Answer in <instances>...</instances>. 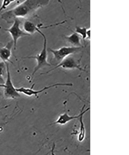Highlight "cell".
<instances>
[{"mask_svg":"<svg viewBox=\"0 0 129 155\" xmlns=\"http://www.w3.org/2000/svg\"><path fill=\"white\" fill-rule=\"evenodd\" d=\"M50 2L48 0H26L4 12L1 18L7 23H12L16 19L29 17L38 9L48 5Z\"/></svg>","mask_w":129,"mask_h":155,"instance_id":"obj_1","label":"cell"},{"mask_svg":"<svg viewBox=\"0 0 129 155\" xmlns=\"http://www.w3.org/2000/svg\"><path fill=\"white\" fill-rule=\"evenodd\" d=\"M37 32L39 33L43 37L44 44L42 50L39 54L35 56H28L25 57V59H35L37 61V65L34 68L32 75L34 76L37 71L40 69L46 66H51V64L48 61V52H47V40L45 34L41 31V29H38Z\"/></svg>","mask_w":129,"mask_h":155,"instance_id":"obj_2","label":"cell"},{"mask_svg":"<svg viewBox=\"0 0 129 155\" xmlns=\"http://www.w3.org/2000/svg\"><path fill=\"white\" fill-rule=\"evenodd\" d=\"M7 77L6 81L4 84H0V87L4 89V95L7 99H16L20 97V94L16 91V88L14 86L11 78L9 64L6 63Z\"/></svg>","mask_w":129,"mask_h":155,"instance_id":"obj_3","label":"cell"},{"mask_svg":"<svg viewBox=\"0 0 129 155\" xmlns=\"http://www.w3.org/2000/svg\"><path fill=\"white\" fill-rule=\"evenodd\" d=\"M81 48L73 46L62 47L58 49L49 48L48 50L53 55L54 60L60 63L65 58L80 51Z\"/></svg>","mask_w":129,"mask_h":155,"instance_id":"obj_4","label":"cell"},{"mask_svg":"<svg viewBox=\"0 0 129 155\" xmlns=\"http://www.w3.org/2000/svg\"><path fill=\"white\" fill-rule=\"evenodd\" d=\"M21 21L19 19H16L14 21L12 25L9 28L5 29V31L9 32L12 36L15 50L16 49L18 41L19 38L22 37L30 35L21 29Z\"/></svg>","mask_w":129,"mask_h":155,"instance_id":"obj_5","label":"cell"},{"mask_svg":"<svg viewBox=\"0 0 129 155\" xmlns=\"http://www.w3.org/2000/svg\"><path fill=\"white\" fill-rule=\"evenodd\" d=\"M59 68H62L66 69V70H67V69H77L79 70L85 71L84 69L80 65L78 61L76 60L72 57L69 56L65 58L60 63L58 64L53 68L48 71L46 73H42L41 74H47V73L50 72L55 69H58Z\"/></svg>","mask_w":129,"mask_h":155,"instance_id":"obj_6","label":"cell"},{"mask_svg":"<svg viewBox=\"0 0 129 155\" xmlns=\"http://www.w3.org/2000/svg\"><path fill=\"white\" fill-rule=\"evenodd\" d=\"M73 84L71 83H58L54 84V85L48 86L44 87L42 89L39 90H34L33 89V87L31 88H25L22 87L20 88H16V91L19 94L22 93L23 94L27 95L28 96L30 97L35 96L36 97H38L39 94L47 90L50 88H53V87L59 86H71Z\"/></svg>","mask_w":129,"mask_h":155,"instance_id":"obj_7","label":"cell"},{"mask_svg":"<svg viewBox=\"0 0 129 155\" xmlns=\"http://www.w3.org/2000/svg\"><path fill=\"white\" fill-rule=\"evenodd\" d=\"M13 46V42L12 41L8 42L5 46L0 48V59L4 63H6L9 62L12 63L10 59L12 56V49Z\"/></svg>","mask_w":129,"mask_h":155,"instance_id":"obj_8","label":"cell"},{"mask_svg":"<svg viewBox=\"0 0 129 155\" xmlns=\"http://www.w3.org/2000/svg\"><path fill=\"white\" fill-rule=\"evenodd\" d=\"M84 107H85V105L83 107L81 110L82 113L81 115L79 117V118H80L79 119V121H80V133H79L78 135V140L80 142L84 141L85 137L86 131L84 122H83V116H84V114H85L86 112L88 111L90 109V108L89 107L88 109H86L85 110L83 111Z\"/></svg>","mask_w":129,"mask_h":155,"instance_id":"obj_9","label":"cell"},{"mask_svg":"<svg viewBox=\"0 0 129 155\" xmlns=\"http://www.w3.org/2000/svg\"><path fill=\"white\" fill-rule=\"evenodd\" d=\"M82 111L81 113L78 115L76 116H70L67 113H65L63 114L60 115L59 117L55 122L52 123L51 124V125L55 124H59L60 125H64V124H67L69 122L71 121V120H74V119H78L79 118L80 116L81 115Z\"/></svg>","mask_w":129,"mask_h":155,"instance_id":"obj_10","label":"cell"},{"mask_svg":"<svg viewBox=\"0 0 129 155\" xmlns=\"http://www.w3.org/2000/svg\"><path fill=\"white\" fill-rule=\"evenodd\" d=\"M23 29L26 33L30 35L37 32L38 29H45V27H42V25L41 24L36 25L32 22L26 21L23 24Z\"/></svg>","mask_w":129,"mask_h":155,"instance_id":"obj_11","label":"cell"},{"mask_svg":"<svg viewBox=\"0 0 129 155\" xmlns=\"http://www.w3.org/2000/svg\"><path fill=\"white\" fill-rule=\"evenodd\" d=\"M66 39L73 47L82 48L80 36L75 32H73L70 35L66 36Z\"/></svg>","mask_w":129,"mask_h":155,"instance_id":"obj_12","label":"cell"},{"mask_svg":"<svg viewBox=\"0 0 129 155\" xmlns=\"http://www.w3.org/2000/svg\"><path fill=\"white\" fill-rule=\"evenodd\" d=\"M6 63L2 61H0V84H4L5 81L4 76L7 72Z\"/></svg>","mask_w":129,"mask_h":155,"instance_id":"obj_13","label":"cell"},{"mask_svg":"<svg viewBox=\"0 0 129 155\" xmlns=\"http://www.w3.org/2000/svg\"><path fill=\"white\" fill-rule=\"evenodd\" d=\"M87 29L85 27H76L74 32L77 33L83 40L87 38Z\"/></svg>","mask_w":129,"mask_h":155,"instance_id":"obj_14","label":"cell"},{"mask_svg":"<svg viewBox=\"0 0 129 155\" xmlns=\"http://www.w3.org/2000/svg\"><path fill=\"white\" fill-rule=\"evenodd\" d=\"M15 1H13V0H12V1H11V0L3 1L2 5H1V6L0 7V12L6 9L9 5L12 4V3L15 2Z\"/></svg>","mask_w":129,"mask_h":155,"instance_id":"obj_15","label":"cell"},{"mask_svg":"<svg viewBox=\"0 0 129 155\" xmlns=\"http://www.w3.org/2000/svg\"><path fill=\"white\" fill-rule=\"evenodd\" d=\"M91 30L89 28L87 29V39L90 40L91 38Z\"/></svg>","mask_w":129,"mask_h":155,"instance_id":"obj_16","label":"cell"}]
</instances>
